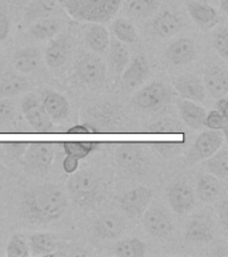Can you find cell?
I'll use <instances>...</instances> for the list:
<instances>
[{"instance_id": "3957f363", "label": "cell", "mask_w": 228, "mask_h": 257, "mask_svg": "<svg viewBox=\"0 0 228 257\" xmlns=\"http://www.w3.org/2000/svg\"><path fill=\"white\" fill-rule=\"evenodd\" d=\"M67 188L76 204L88 208L95 202L100 188V178L92 170L74 172L68 180Z\"/></svg>"}, {"instance_id": "5b68a950", "label": "cell", "mask_w": 228, "mask_h": 257, "mask_svg": "<svg viewBox=\"0 0 228 257\" xmlns=\"http://www.w3.org/2000/svg\"><path fill=\"white\" fill-rule=\"evenodd\" d=\"M172 90L162 82H154L144 86L134 96V103L143 111H158L171 99Z\"/></svg>"}, {"instance_id": "7a4b0ae2", "label": "cell", "mask_w": 228, "mask_h": 257, "mask_svg": "<svg viewBox=\"0 0 228 257\" xmlns=\"http://www.w3.org/2000/svg\"><path fill=\"white\" fill-rule=\"evenodd\" d=\"M75 20L107 23L118 14L122 0H54Z\"/></svg>"}, {"instance_id": "4316f807", "label": "cell", "mask_w": 228, "mask_h": 257, "mask_svg": "<svg viewBox=\"0 0 228 257\" xmlns=\"http://www.w3.org/2000/svg\"><path fill=\"white\" fill-rule=\"evenodd\" d=\"M60 32V22L55 18H42L38 19L35 23H32L28 28V35L34 40H44L52 39Z\"/></svg>"}, {"instance_id": "30bf717a", "label": "cell", "mask_w": 228, "mask_h": 257, "mask_svg": "<svg viewBox=\"0 0 228 257\" xmlns=\"http://www.w3.org/2000/svg\"><path fill=\"white\" fill-rule=\"evenodd\" d=\"M152 197H154L152 189L147 186H139L124 193L120 197L119 206L126 216L130 218H136L146 212V209L151 204Z\"/></svg>"}, {"instance_id": "e0dca14e", "label": "cell", "mask_w": 228, "mask_h": 257, "mask_svg": "<svg viewBox=\"0 0 228 257\" xmlns=\"http://www.w3.org/2000/svg\"><path fill=\"white\" fill-rule=\"evenodd\" d=\"M115 161L118 166L127 172H136L143 166L144 154L138 144L122 142L116 146Z\"/></svg>"}, {"instance_id": "f546056e", "label": "cell", "mask_w": 228, "mask_h": 257, "mask_svg": "<svg viewBox=\"0 0 228 257\" xmlns=\"http://www.w3.org/2000/svg\"><path fill=\"white\" fill-rule=\"evenodd\" d=\"M31 256H50L58 249L55 237L50 233H34L28 241Z\"/></svg>"}, {"instance_id": "f6af8a7d", "label": "cell", "mask_w": 228, "mask_h": 257, "mask_svg": "<svg viewBox=\"0 0 228 257\" xmlns=\"http://www.w3.org/2000/svg\"><path fill=\"white\" fill-rule=\"evenodd\" d=\"M218 214L222 221L223 226H227V216H228V208H227V200H224L220 202L219 208H218Z\"/></svg>"}, {"instance_id": "603a6c76", "label": "cell", "mask_w": 228, "mask_h": 257, "mask_svg": "<svg viewBox=\"0 0 228 257\" xmlns=\"http://www.w3.org/2000/svg\"><path fill=\"white\" fill-rule=\"evenodd\" d=\"M176 104H178L180 118L183 119L186 126H188L192 130H199V128L203 127L207 112L200 104H198V102L179 98L176 100Z\"/></svg>"}, {"instance_id": "ffe728a7", "label": "cell", "mask_w": 228, "mask_h": 257, "mask_svg": "<svg viewBox=\"0 0 228 257\" xmlns=\"http://www.w3.org/2000/svg\"><path fill=\"white\" fill-rule=\"evenodd\" d=\"M172 86L179 94L180 98L194 100V102H203L206 99V88L203 82L195 75L187 74L180 75L174 79Z\"/></svg>"}, {"instance_id": "cb8c5ba5", "label": "cell", "mask_w": 228, "mask_h": 257, "mask_svg": "<svg viewBox=\"0 0 228 257\" xmlns=\"http://www.w3.org/2000/svg\"><path fill=\"white\" fill-rule=\"evenodd\" d=\"M84 40L91 51L103 54L110 46V34L102 23H87L84 27Z\"/></svg>"}, {"instance_id": "ee69618b", "label": "cell", "mask_w": 228, "mask_h": 257, "mask_svg": "<svg viewBox=\"0 0 228 257\" xmlns=\"http://www.w3.org/2000/svg\"><path fill=\"white\" fill-rule=\"evenodd\" d=\"M78 168H79V161L72 160V158H68V157L64 158L63 161L64 172L68 173V174H72V173L78 170Z\"/></svg>"}, {"instance_id": "60d3db41", "label": "cell", "mask_w": 228, "mask_h": 257, "mask_svg": "<svg viewBox=\"0 0 228 257\" xmlns=\"http://www.w3.org/2000/svg\"><path fill=\"white\" fill-rule=\"evenodd\" d=\"M184 145H186V140L175 141V142H156L155 146L160 154H163L166 157H171L179 154L183 150Z\"/></svg>"}, {"instance_id": "7dc6e473", "label": "cell", "mask_w": 228, "mask_h": 257, "mask_svg": "<svg viewBox=\"0 0 228 257\" xmlns=\"http://www.w3.org/2000/svg\"><path fill=\"white\" fill-rule=\"evenodd\" d=\"M219 10L222 14L228 12V0H219Z\"/></svg>"}, {"instance_id": "ac0fdd59", "label": "cell", "mask_w": 228, "mask_h": 257, "mask_svg": "<svg viewBox=\"0 0 228 257\" xmlns=\"http://www.w3.org/2000/svg\"><path fill=\"white\" fill-rule=\"evenodd\" d=\"M198 55L195 42L190 38H178L167 46L166 56L175 66L191 63Z\"/></svg>"}, {"instance_id": "836d02e7", "label": "cell", "mask_w": 228, "mask_h": 257, "mask_svg": "<svg viewBox=\"0 0 228 257\" xmlns=\"http://www.w3.org/2000/svg\"><path fill=\"white\" fill-rule=\"evenodd\" d=\"M111 31L115 35L116 39L126 44L136 43L138 38H139L135 26L132 24L131 20L126 19V18H119V19L114 20L111 26Z\"/></svg>"}, {"instance_id": "bcb514c9", "label": "cell", "mask_w": 228, "mask_h": 257, "mask_svg": "<svg viewBox=\"0 0 228 257\" xmlns=\"http://www.w3.org/2000/svg\"><path fill=\"white\" fill-rule=\"evenodd\" d=\"M215 110L220 111L223 115H227V108H228V99H227V95L226 96H222V98H218L216 99V103H215Z\"/></svg>"}, {"instance_id": "6da1fadb", "label": "cell", "mask_w": 228, "mask_h": 257, "mask_svg": "<svg viewBox=\"0 0 228 257\" xmlns=\"http://www.w3.org/2000/svg\"><path fill=\"white\" fill-rule=\"evenodd\" d=\"M68 209V198L60 186L43 184L28 189L20 204V214L30 224L47 225L60 220Z\"/></svg>"}, {"instance_id": "9a60e30c", "label": "cell", "mask_w": 228, "mask_h": 257, "mask_svg": "<svg viewBox=\"0 0 228 257\" xmlns=\"http://www.w3.org/2000/svg\"><path fill=\"white\" fill-rule=\"evenodd\" d=\"M39 98L42 106L47 112V115L51 118L52 122L60 123L70 114V102L60 92L48 88V90L42 91Z\"/></svg>"}, {"instance_id": "83f0119b", "label": "cell", "mask_w": 228, "mask_h": 257, "mask_svg": "<svg viewBox=\"0 0 228 257\" xmlns=\"http://www.w3.org/2000/svg\"><path fill=\"white\" fill-rule=\"evenodd\" d=\"M222 193V185L218 177L212 174H202L196 184V196L203 202L215 201Z\"/></svg>"}, {"instance_id": "d590c367", "label": "cell", "mask_w": 228, "mask_h": 257, "mask_svg": "<svg viewBox=\"0 0 228 257\" xmlns=\"http://www.w3.org/2000/svg\"><path fill=\"white\" fill-rule=\"evenodd\" d=\"M148 133L154 134H182L184 136V124L175 118H163L147 127Z\"/></svg>"}, {"instance_id": "7c38bea8", "label": "cell", "mask_w": 228, "mask_h": 257, "mask_svg": "<svg viewBox=\"0 0 228 257\" xmlns=\"http://www.w3.org/2000/svg\"><path fill=\"white\" fill-rule=\"evenodd\" d=\"M167 198L172 210L180 216L188 214L195 208V193L191 186L183 181H176L168 186Z\"/></svg>"}, {"instance_id": "1f68e13d", "label": "cell", "mask_w": 228, "mask_h": 257, "mask_svg": "<svg viewBox=\"0 0 228 257\" xmlns=\"http://www.w3.org/2000/svg\"><path fill=\"white\" fill-rule=\"evenodd\" d=\"M108 48H110V62H111L114 71L116 74H122L128 62L131 60L130 50L127 48L126 43L118 39H110Z\"/></svg>"}, {"instance_id": "8d00e7d4", "label": "cell", "mask_w": 228, "mask_h": 257, "mask_svg": "<svg viewBox=\"0 0 228 257\" xmlns=\"http://www.w3.org/2000/svg\"><path fill=\"white\" fill-rule=\"evenodd\" d=\"M6 254H7V257L30 256V245H28L27 238L23 234H14L8 241Z\"/></svg>"}, {"instance_id": "7402d4cb", "label": "cell", "mask_w": 228, "mask_h": 257, "mask_svg": "<svg viewBox=\"0 0 228 257\" xmlns=\"http://www.w3.org/2000/svg\"><path fill=\"white\" fill-rule=\"evenodd\" d=\"M124 230H126V222L119 214L115 213L103 214L94 222V232L96 237L104 240L118 238L123 234Z\"/></svg>"}, {"instance_id": "277c9868", "label": "cell", "mask_w": 228, "mask_h": 257, "mask_svg": "<svg viewBox=\"0 0 228 257\" xmlns=\"http://www.w3.org/2000/svg\"><path fill=\"white\" fill-rule=\"evenodd\" d=\"M224 141L226 134L220 130L208 128L206 132L200 133L191 148L188 149L186 154V164L196 165L202 161H206L223 146Z\"/></svg>"}, {"instance_id": "c3c4849f", "label": "cell", "mask_w": 228, "mask_h": 257, "mask_svg": "<svg viewBox=\"0 0 228 257\" xmlns=\"http://www.w3.org/2000/svg\"><path fill=\"white\" fill-rule=\"evenodd\" d=\"M204 3H214V2H218V0H202Z\"/></svg>"}, {"instance_id": "5bb4252c", "label": "cell", "mask_w": 228, "mask_h": 257, "mask_svg": "<svg viewBox=\"0 0 228 257\" xmlns=\"http://www.w3.org/2000/svg\"><path fill=\"white\" fill-rule=\"evenodd\" d=\"M184 236L192 242H210L215 236V225L211 216H208L207 213H199L191 217L184 230Z\"/></svg>"}, {"instance_id": "484cf974", "label": "cell", "mask_w": 228, "mask_h": 257, "mask_svg": "<svg viewBox=\"0 0 228 257\" xmlns=\"http://www.w3.org/2000/svg\"><path fill=\"white\" fill-rule=\"evenodd\" d=\"M30 87L27 78L18 71H7L0 75V98L19 95Z\"/></svg>"}, {"instance_id": "d6986e66", "label": "cell", "mask_w": 228, "mask_h": 257, "mask_svg": "<svg viewBox=\"0 0 228 257\" xmlns=\"http://www.w3.org/2000/svg\"><path fill=\"white\" fill-rule=\"evenodd\" d=\"M183 19L179 14L171 11V10H163L159 11L152 19V31L159 38H170L174 36L176 32H179L183 28Z\"/></svg>"}, {"instance_id": "f1b7e54d", "label": "cell", "mask_w": 228, "mask_h": 257, "mask_svg": "<svg viewBox=\"0 0 228 257\" xmlns=\"http://www.w3.org/2000/svg\"><path fill=\"white\" fill-rule=\"evenodd\" d=\"M123 10L130 18L146 19L159 10V0H124Z\"/></svg>"}, {"instance_id": "4dcf8cb0", "label": "cell", "mask_w": 228, "mask_h": 257, "mask_svg": "<svg viewBox=\"0 0 228 257\" xmlns=\"http://www.w3.org/2000/svg\"><path fill=\"white\" fill-rule=\"evenodd\" d=\"M206 168L210 174L218 177L219 180L227 181L228 178V149L226 146L222 148L208 157L206 160Z\"/></svg>"}, {"instance_id": "52a82bcc", "label": "cell", "mask_w": 228, "mask_h": 257, "mask_svg": "<svg viewBox=\"0 0 228 257\" xmlns=\"http://www.w3.org/2000/svg\"><path fill=\"white\" fill-rule=\"evenodd\" d=\"M22 112L28 120V123L38 133L54 132V122L47 115V112L42 106L40 98L36 94H27L22 99Z\"/></svg>"}, {"instance_id": "2e32d148", "label": "cell", "mask_w": 228, "mask_h": 257, "mask_svg": "<svg viewBox=\"0 0 228 257\" xmlns=\"http://www.w3.org/2000/svg\"><path fill=\"white\" fill-rule=\"evenodd\" d=\"M187 11L191 19L202 30H212L220 23V14L210 3H204L202 0H188Z\"/></svg>"}, {"instance_id": "ba28073f", "label": "cell", "mask_w": 228, "mask_h": 257, "mask_svg": "<svg viewBox=\"0 0 228 257\" xmlns=\"http://www.w3.org/2000/svg\"><path fill=\"white\" fill-rule=\"evenodd\" d=\"M143 226L152 237L163 240L174 230V221L171 214L162 206L146 209L143 213Z\"/></svg>"}, {"instance_id": "d4e9b609", "label": "cell", "mask_w": 228, "mask_h": 257, "mask_svg": "<svg viewBox=\"0 0 228 257\" xmlns=\"http://www.w3.org/2000/svg\"><path fill=\"white\" fill-rule=\"evenodd\" d=\"M40 62H42V55L39 50L35 47L20 48L12 58V66L15 71L23 75L36 71L40 67Z\"/></svg>"}, {"instance_id": "ab89813d", "label": "cell", "mask_w": 228, "mask_h": 257, "mask_svg": "<svg viewBox=\"0 0 228 257\" xmlns=\"http://www.w3.org/2000/svg\"><path fill=\"white\" fill-rule=\"evenodd\" d=\"M16 118V106L10 98H0V124L8 126Z\"/></svg>"}, {"instance_id": "f35d334b", "label": "cell", "mask_w": 228, "mask_h": 257, "mask_svg": "<svg viewBox=\"0 0 228 257\" xmlns=\"http://www.w3.org/2000/svg\"><path fill=\"white\" fill-rule=\"evenodd\" d=\"M204 126L207 128H211V130H220L226 134L228 126V118L227 115H223L222 112L218 111V110H212L206 115V119H204Z\"/></svg>"}, {"instance_id": "8992f818", "label": "cell", "mask_w": 228, "mask_h": 257, "mask_svg": "<svg viewBox=\"0 0 228 257\" xmlns=\"http://www.w3.org/2000/svg\"><path fill=\"white\" fill-rule=\"evenodd\" d=\"M75 74L80 82L91 87H102L107 76V68L100 56L95 54H86L76 60Z\"/></svg>"}, {"instance_id": "e575fe53", "label": "cell", "mask_w": 228, "mask_h": 257, "mask_svg": "<svg viewBox=\"0 0 228 257\" xmlns=\"http://www.w3.org/2000/svg\"><path fill=\"white\" fill-rule=\"evenodd\" d=\"M98 148V142H64L63 149L66 157L80 161L90 156Z\"/></svg>"}, {"instance_id": "44dd1931", "label": "cell", "mask_w": 228, "mask_h": 257, "mask_svg": "<svg viewBox=\"0 0 228 257\" xmlns=\"http://www.w3.org/2000/svg\"><path fill=\"white\" fill-rule=\"evenodd\" d=\"M203 84L206 92L212 98H222L228 94V75L227 71L220 66H211L204 72Z\"/></svg>"}, {"instance_id": "74e56055", "label": "cell", "mask_w": 228, "mask_h": 257, "mask_svg": "<svg viewBox=\"0 0 228 257\" xmlns=\"http://www.w3.org/2000/svg\"><path fill=\"white\" fill-rule=\"evenodd\" d=\"M212 46L223 59L228 58V30L227 27H218L212 34Z\"/></svg>"}, {"instance_id": "9c48e42d", "label": "cell", "mask_w": 228, "mask_h": 257, "mask_svg": "<svg viewBox=\"0 0 228 257\" xmlns=\"http://www.w3.org/2000/svg\"><path fill=\"white\" fill-rule=\"evenodd\" d=\"M55 156V148L50 142L31 144L24 153V164L28 170L35 173H47Z\"/></svg>"}, {"instance_id": "4fadbf2b", "label": "cell", "mask_w": 228, "mask_h": 257, "mask_svg": "<svg viewBox=\"0 0 228 257\" xmlns=\"http://www.w3.org/2000/svg\"><path fill=\"white\" fill-rule=\"evenodd\" d=\"M150 63L144 54H138L128 62L122 72V83L126 90H134L139 87L150 76Z\"/></svg>"}, {"instance_id": "b9f144b4", "label": "cell", "mask_w": 228, "mask_h": 257, "mask_svg": "<svg viewBox=\"0 0 228 257\" xmlns=\"http://www.w3.org/2000/svg\"><path fill=\"white\" fill-rule=\"evenodd\" d=\"M11 27V20L3 7H0V42L7 39Z\"/></svg>"}, {"instance_id": "7bdbcfd3", "label": "cell", "mask_w": 228, "mask_h": 257, "mask_svg": "<svg viewBox=\"0 0 228 257\" xmlns=\"http://www.w3.org/2000/svg\"><path fill=\"white\" fill-rule=\"evenodd\" d=\"M70 133H72V134H90V133H96V127L94 124L86 122V123L72 126L70 128Z\"/></svg>"}, {"instance_id": "d6a6232c", "label": "cell", "mask_w": 228, "mask_h": 257, "mask_svg": "<svg viewBox=\"0 0 228 257\" xmlns=\"http://www.w3.org/2000/svg\"><path fill=\"white\" fill-rule=\"evenodd\" d=\"M147 246L138 237L124 238L114 245V254L119 257H142L146 254Z\"/></svg>"}, {"instance_id": "8fae6325", "label": "cell", "mask_w": 228, "mask_h": 257, "mask_svg": "<svg viewBox=\"0 0 228 257\" xmlns=\"http://www.w3.org/2000/svg\"><path fill=\"white\" fill-rule=\"evenodd\" d=\"M72 51V38L70 34H58L50 39L44 60L51 70H59L67 63Z\"/></svg>"}]
</instances>
